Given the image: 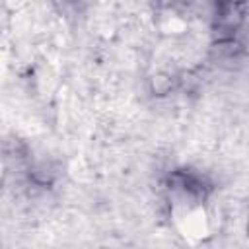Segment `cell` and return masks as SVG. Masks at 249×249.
I'll return each instance as SVG.
<instances>
[{
    "mask_svg": "<svg viewBox=\"0 0 249 249\" xmlns=\"http://www.w3.org/2000/svg\"><path fill=\"white\" fill-rule=\"evenodd\" d=\"M148 86H150V91L156 97H163V95L171 93L179 86V78L175 74H171V72H156L150 78Z\"/></svg>",
    "mask_w": 249,
    "mask_h": 249,
    "instance_id": "cell-1",
    "label": "cell"
},
{
    "mask_svg": "<svg viewBox=\"0 0 249 249\" xmlns=\"http://www.w3.org/2000/svg\"><path fill=\"white\" fill-rule=\"evenodd\" d=\"M56 179V171L53 163L47 161H39L29 169V181L35 187H51L53 181Z\"/></svg>",
    "mask_w": 249,
    "mask_h": 249,
    "instance_id": "cell-2",
    "label": "cell"
}]
</instances>
